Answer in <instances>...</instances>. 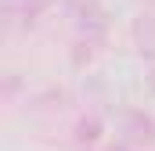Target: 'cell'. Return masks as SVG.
<instances>
[{"mask_svg":"<svg viewBox=\"0 0 155 151\" xmlns=\"http://www.w3.org/2000/svg\"><path fill=\"white\" fill-rule=\"evenodd\" d=\"M105 29H108V14H105V7H101L97 0H87V4L79 7V33L87 36V43H94Z\"/></svg>","mask_w":155,"mask_h":151,"instance_id":"obj_1","label":"cell"},{"mask_svg":"<svg viewBox=\"0 0 155 151\" xmlns=\"http://www.w3.org/2000/svg\"><path fill=\"white\" fill-rule=\"evenodd\" d=\"M97 137H101V122H97V119H83V122L76 126L79 148H94V144H97Z\"/></svg>","mask_w":155,"mask_h":151,"instance_id":"obj_2","label":"cell"},{"mask_svg":"<svg viewBox=\"0 0 155 151\" xmlns=\"http://www.w3.org/2000/svg\"><path fill=\"white\" fill-rule=\"evenodd\" d=\"M51 0H22V25H36V18L47 11Z\"/></svg>","mask_w":155,"mask_h":151,"instance_id":"obj_3","label":"cell"},{"mask_svg":"<svg viewBox=\"0 0 155 151\" xmlns=\"http://www.w3.org/2000/svg\"><path fill=\"white\" fill-rule=\"evenodd\" d=\"M148 86H152V94H155V72H152V76H148Z\"/></svg>","mask_w":155,"mask_h":151,"instance_id":"obj_4","label":"cell"},{"mask_svg":"<svg viewBox=\"0 0 155 151\" xmlns=\"http://www.w3.org/2000/svg\"><path fill=\"white\" fill-rule=\"evenodd\" d=\"M112 151H126V148H112Z\"/></svg>","mask_w":155,"mask_h":151,"instance_id":"obj_5","label":"cell"}]
</instances>
